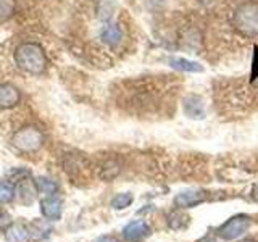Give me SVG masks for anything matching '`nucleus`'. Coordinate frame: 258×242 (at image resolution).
Returning a JSON list of instances; mask_svg holds the SVG:
<instances>
[{
  "instance_id": "f257e3e1",
  "label": "nucleus",
  "mask_w": 258,
  "mask_h": 242,
  "mask_svg": "<svg viewBox=\"0 0 258 242\" xmlns=\"http://www.w3.org/2000/svg\"><path fill=\"white\" fill-rule=\"evenodd\" d=\"M15 63L21 71L28 75H42L47 68L44 48L34 42H24L16 47Z\"/></svg>"
},
{
  "instance_id": "f03ea898",
  "label": "nucleus",
  "mask_w": 258,
  "mask_h": 242,
  "mask_svg": "<svg viewBox=\"0 0 258 242\" xmlns=\"http://www.w3.org/2000/svg\"><path fill=\"white\" fill-rule=\"evenodd\" d=\"M10 177L15 181V199L23 205H31L37 196L36 181H32L31 173L26 169H13L10 171Z\"/></svg>"
},
{
  "instance_id": "7ed1b4c3",
  "label": "nucleus",
  "mask_w": 258,
  "mask_h": 242,
  "mask_svg": "<svg viewBox=\"0 0 258 242\" xmlns=\"http://www.w3.org/2000/svg\"><path fill=\"white\" fill-rule=\"evenodd\" d=\"M12 144L23 153H32L44 145V134L36 126H24L13 134Z\"/></svg>"
},
{
  "instance_id": "20e7f679",
  "label": "nucleus",
  "mask_w": 258,
  "mask_h": 242,
  "mask_svg": "<svg viewBox=\"0 0 258 242\" xmlns=\"http://www.w3.org/2000/svg\"><path fill=\"white\" fill-rule=\"evenodd\" d=\"M236 26L245 36L258 34V5L244 4L236 13Z\"/></svg>"
},
{
  "instance_id": "39448f33",
  "label": "nucleus",
  "mask_w": 258,
  "mask_h": 242,
  "mask_svg": "<svg viewBox=\"0 0 258 242\" xmlns=\"http://www.w3.org/2000/svg\"><path fill=\"white\" fill-rule=\"evenodd\" d=\"M250 224H252V220H250L247 215H237V216H232L231 220H228L226 223H223L220 228L216 229V234H218V237H221L224 240H232L242 236L244 232H247Z\"/></svg>"
},
{
  "instance_id": "423d86ee",
  "label": "nucleus",
  "mask_w": 258,
  "mask_h": 242,
  "mask_svg": "<svg viewBox=\"0 0 258 242\" xmlns=\"http://www.w3.org/2000/svg\"><path fill=\"white\" fill-rule=\"evenodd\" d=\"M40 212L42 215L50 221H56L61 218V212H63V202L60 197L53 196H47L40 200Z\"/></svg>"
},
{
  "instance_id": "0eeeda50",
  "label": "nucleus",
  "mask_w": 258,
  "mask_h": 242,
  "mask_svg": "<svg viewBox=\"0 0 258 242\" xmlns=\"http://www.w3.org/2000/svg\"><path fill=\"white\" fill-rule=\"evenodd\" d=\"M150 226L142 221V220H137V221H131L127 226H124L123 229V237L127 242H141L142 239H145L147 236H150Z\"/></svg>"
},
{
  "instance_id": "6e6552de",
  "label": "nucleus",
  "mask_w": 258,
  "mask_h": 242,
  "mask_svg": "<svg viewBox=\"0 0 258 242\" xmlns=\"http://www.w3.org/2000/svg\"><path fill=\"white\" fill-rule=\"evenodd\" d=\"M21 99V94H20V89L10 84V83H5V84H0V110H8V108H13L16 105L20 103Z\"/></svg>"
},
{
  "instance_id": "1a4fd4ad",
  "label": "nucleus",
  "mask_w": 258,
  "mask_h": 242,
  "mask_svg": "<svg viewBox=\"0 0 258 242\" xmlns=\"http://www.w3.org/2000/svg\"><path fill=\"white\" fill-rule=\"evenodd\" d=\"M207 199V192L200 191V189H192V191H185L177 194L174 197V205L179 208H190L202 204Z\"/></svg>"
},
{
  "instance_id": "9d476101",
  "label": "nucleus",
  "mask_w": 258,
  "mask_h": 242,
  "mask_svg": "<svg viewBox=\"0 0 258 242\" xmlns=\"http://www.w3.org/2000/svg\"><path fill=\"white\" fill-rule=\"evenodd\" d=\"M5 239L7 242H29L31 240L29 224L23 221L12 223L5 231Z\"/></svg>"
},
{
  "instance_id": "9b49d317",
  "label": "nucleus",
  "mask_w": 258,
  "mask_h": 242,
  "mask_svg": "<svg viewBox=\"0 0 258 242\" xmlns=\"http://www.w3.org/2000/svg\"><path fill=\"white\" fill-rule=\"evenodd\" d=\"M184 111L185 115L192 119H204L205 118V105L202 97L199 95H189L184 100Z\"/></svg>"
},
{
  "instance_id": "f8f14e48",
  "label": "nucleus",
  "mask_w": 258,
  "mask_h": 242,
  "mask_svg": "<svg viewBox=\"0 0 258 242\" xmlns=\"http://www.w3.org/2000/svg\"><path fill=\"white\" fill-rule=\"evenodd\" d=\"M31 229V240L36 242H44L52 236V224L45 220H34L29 224Z\"/></svg>"
},
{
  "instance_id": "ddd939ff",
  "label": "nucleus",
  "mask_w": 258,
  "mask_h": 242,
  "mask_svg": "<svg viewBox=\"0 0 258 242\" xmlns=\"http://www.w3.org/2000/svg\"><path fill=\"white\" fill-rule=\"evenodd\" d=\"M100 39L102 42H105L110 47H115L121 42V39H123V31H121V26L118 23H110L107 24L102 32H100Z\"/></svg>"
},
{
  "instance_id": "4468645a",
  "label": "nucleus",
  "mask_w": 258,
  "mask_h": 242,
  "mask_svg": "<svg viewBox=\"0 0 258 242\" xmlns=\"http://www.w3.org/2000/svg\"><path fill=\"white\" fill-rule=\"evenodd\" d=\"M86 166H87V160L86 157L79 155V153H67L63 158V168L70 176H75V173H79Z\"/></svg>"
},
{
  "instance_id": "2eb2a0df",
  "label": "nucleus",
  "mask_w": 258,
  "mask_h": 242,
  "mask_svg": "<svg viewBox=\"0 0 258 242\" xmlns=\"http://www.w3.org/2000/svg\"><path fill=\"white\" fill-rule=\"evenodd\" d=\"M169 67L177 71H189V73H202L204 67L197 62H192L187 58H181V56H173L169 58Z\"/></svg>"
},
{
  "instance_id": "dca6fc26",
  "label": "nucleus",
  "mask_w": 258,
  "mask_h": 242,
  "mask_svg": "<svg viewBox=\"0 0 258 242\" xmlns=\"http://www.w3.org/2000/svg\"><path fill=\"white\" fill-rule=\"evenodd\" d=\"M121 171V166L116 160H107V161H103L102 166H100V177L105 181H111L113 177H116Z\"/></svg>"
},
{
  "instance_id": "f3484780",
  "label": "nucleus",
  "mask_w": 258,
  "mask_h": 242,
  "mask_svg": "<svg viewBox=\"0 0 258 242\" xmlns=\"http://www.w3.org/2000/svg\"><path fill=\"white\" fill-rule=\"evenodd\" d=\"M16 13L15 0H0V24L10 21Z\"/></svg>"
},
{
  "instance_id": "a211bd4d",
  "label": "nucleus",
  "mask_w": 258,
  "mask_h": 242,
  "mask_svg": "<svg viewBox=\"0 0 258 242\" xmlns=\"http://www.w3.org/2000/svg\"><path fill=\"white\" fill-rule=\"evenodd\" d=\"M37 191L45 194V196H53V194L58 192V184H56L50 177H37L36 179Z\"/></svg>"
},
{
  "instance_id": "6ab92c4d",
  "label": "nucleus",
  "mask_w": 258,
  "mask_h": 242,
  "mask_svg": "<svg viewBox=\"0 0 258 242\" xmlns=\"http://www.w3.org/2000/svg\"><path fill=\"white\" fill-rule=\"evenodd\" d=\"M15 199V186L8 181H0V205L10 204Z\"/></svg>"
},
{
  "instance_id": "aec40b11",
  "label": "nucleus",
  "mask_w": 258,
  "mask_h": 242,
  "mask_svg": "<svg viewBox=\"0 0 258 242\" xmlns=\"http://www.w3.org/2000/svg\"><path fill=\"white\" fill-rule=\"evenodd\" d=\"M133 194H129V192H123V194H118V196L113 197L111 200V207L113 208H116V210H123V208H127L129 205L133 204Z\"/></svg>"
},
{
  "instance_id": "412c9836",
  "label": "nucleus",
  "mask_w": 258,
  "mask_h": 242,
  "mask_svg": "<svg viewBox=\"0 0 258 242\" xmlns=\"http://www.w3.org/2000/svg\"><path fill=\"white\" fill-rule=\"evenodd\" d=\"M168 224H169V228L171 229H184L185 226L189 224V218L187 216H184L181 213H173V215H169L168 218Z\"/></svg>"
},
{
  "instance_id": "4be33fe9",
  "label": "nucleus",
  "mask_w": 258,
  "mask_h": 242,
  "mask_svg": "<svg viewBox=\"0 0 258 242\" xmlns=\"http://www.w3.org/2000/svg\"><path fill=\"white\" fill-rule=\"evenodd\" d=\"M252 83L256 81L258 83V47H253V60H252Z\"/></svg>"
},
{
  "instance_id": "5701e85b",
  "label": "nucleus",
  "mask_w": 258,
  "mask_h": 242,
  "mask_svg": "<svg viewBox=\"0 0 258 242\" xmlns=\"http://www.w3.org/2000/svg\"><path fill=\"white\" fill-rule=\"evenodd\" d=\"M13 221H12V216L8 215L4 210H0V231H7V228L10 226Z\"/></svg>"
},
{
  "instance_id": "b1692460",
  "label": "nucleus",
  "mask_w": 258,
  "mask_h": 242,
  "mask_svg": "<svg viewBox=\"0 0 258 242\" xmlns=\"http://www.w3.org/2000/svg\"><path fill=\"white\" fill-rule=\"evenodd\" d=\"M94 242H118L113 236H100L99 239H95Z\"/></svg>"
},
{
  "instance_id": "393cba45",
  "label": "nucleus",
  "mask_w": 258,
  "mask_h": 242,
  "mask_svg": "<svg viewBox=\"0 0 258 242\" xmlns=\"http://www.w3.org/2000/svg\"><path fill=\"white\" fill-rule=\"evenodd\" d=\"M252 199L258 204V184L253 186V189H252Z\"/></svg>"
},
{
  "instance_id": "a878e982",
  "label": "nucleus",
  "mask_w": 258,
  "mask_h": 242,
  "mask_svg": "<svg viewBox=\"0 0 258 242\" xmlns=\"http://www.w3.org/2000/svg\"><path fill=\"white\" fill-rule=\"evenodd\" d=\"M240 242H256V240H253V239H244V240H240Z\"/></svg>"
}]
</instances>
